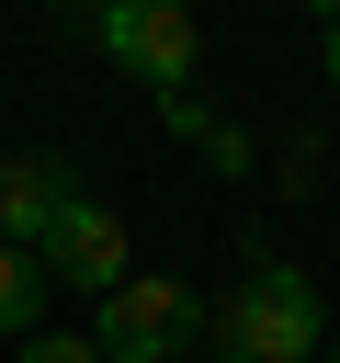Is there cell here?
Here are the masks:
<instances>
[{"label": "cell", "instance_id": "obj_11", "mask_svg": "<svg viewBox=\"0 0 340 363\" xmlns=\"http://www.w3.org/2000/svg\"><path fill=\"white\" fill-rule=\"evenodd\" d=\"M215 363H227V352H215Z\"/></svg>", "mask_w": 340, "mask_h": 363}, {"label": "cell", "instance_id": "obj_8", "mask_svg": "<svg viewBox=\"0 0 340 363\" xmlns=\"http://www.w3.org/2000/svg\"><path fill=\"white\" fill-rule=\"evenodd\" d=\"M23 363H102V352H91V329H34Z\"/></svg>", "mask_w": 340, "mask_h": 363}, {"label": "cell", "instance_id": "obj_9", "mask_svg": "<svg viewBox=\"0 0 340 363\" xmlns=\"http://www.w3.org/2000/svg\"><path fill=\"white\" fill-rule=\"evenodd\" d=\"M329 91H340V11H329Z\"/></svg>", "mask_w": 340, "mask_h": 363}, {"label": "cell", "instance_id": "obj_5", "mask_svg": "<svg viewBox=\"0 0 340 363\" xmlns=\"http://www.w3.org/2000/svg\"><path fill=\"white\" fill-rule=\"evenodd\" d=\"M68 204H79V170H68L57 147H11V159H0V250L34 261V238H45Z\"/></svg>", "mask_w": 340, "mask_h": 363}, {"label": "cell", "instance_id": "obj_3", "mask_svg": "<svg viewBox=\"0 0 340 363\" xmlns=\"http://www.w3.org/2000/svg\"><path fill=\"white\" fill-rule=\"evenodd\" d=\"M68 34L102 45L113 68H136L159 102L193 91V68H204V23H193L181 0H102V11H68Z\"/></svg>", "mask_w": 340, "mask_h": 363}, {"label": "cell", "instance_id": "obj_10", "mask_svg": "<svg viewBox=\"0 0 340 363\" xmlns=\"http://www.w3.org/2000/svg\"><path fill=\"white\" fill-rule=\"evenodd\" d=\"M329 363H340V329H329Z\"/></svg>", "mask_w": 340, "mask_h": 363}, {"label": "cell", "instance_id": "obj_7", "mask_svg": "<svg viewBox=\"0 0 340 363\" xmlns=\"http://www.w3.org/2000/svg\"><path fill=\"white\" fill-rule=\"evenodd\" d=\"M34 318H45V272L23 250H0V340H34Z\"/></svg>", "mask_w": 340, "mask_h": 363}, {"label": "cell", "instance_id": "obj_6", "mask_svg": "<svg viewBox=\"0 0 340 363\" xmlns=\"http://www.w3.org/2000/svg\"><path fill=\"white\" fill-rule=\"evenodd\" d=\"M159 125H170V136H181V147H204V170H227V182H238V170H249V136H238V125H227V113H204V102H193V91H170V102H159Z\"/></svg>", "mask_w": 340, "mask_h": 363}, {"label": "cell", "instance_id": "obj_4", "mask_svg": "<svg viewBox=\"0 0 340 363\" xmlns=\"http://www.w3.org/2000/svg\"><path fill=\"white\" fill-rule=\"evenodd\" d=\"M34 272H45V284H79V295H113V284H125V216H113L102 193H79V204L34 238Z\"/></svg>", "mask_w": 340, "mask_h": 363}, {"label": "cell", "instance_id": "obj_1", "mask_svg": "<svg viewBox=\"0 0 340 363\" xmlns=\"http://www.w3.org/2000/svg\"><path fill=\"white\" fill-rule=\"evenodd\" d=\"M317 340H329L317 284H306L295 261L249 250V284H227V295H215V352H227V363H306Z\"/></svg>", "mask_w": 340, "mask_h": 363}, {"label": "cell", "instance_id": "obj_2", "mask_svg": "<svg viewBox=\"0 0 340 363\" xmlns=\"http://www.w3.org/2000/svg\"><path fill=\"white\" fill-rule=\"evenodd\" d=\"M204 340H215V306L181 272H125L91 306V352L102 363H204Z\"/></svg>", "mask_w": 340, "mask_h": 363}]
</instances>
